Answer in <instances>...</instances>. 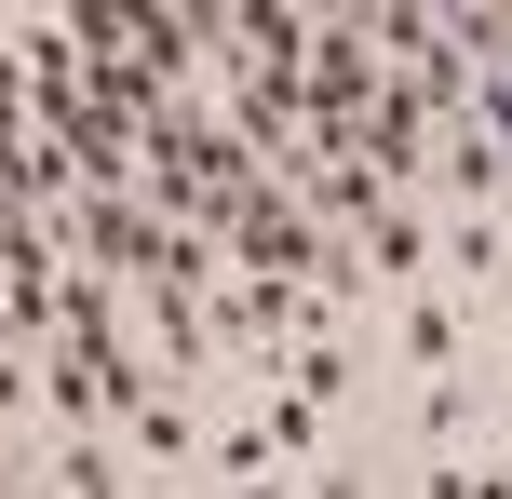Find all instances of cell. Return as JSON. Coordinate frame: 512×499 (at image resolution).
Returning <instances> with one entry per match:
<instances>
[{"label": "cell", "mask_w": 512, "mask_h": 499, "mask_svg": "<svg viewBox=\"0 0 512 499\" xmlns=\"http://www.w3.org/2000/svg\"><path fill=\"white\" fill-rule=\"evenodd\" d=\"M364 257H378L391 284H418V270H432V230H418V203H378V216H364Z\"/></svg>", "instance_id": "obj_3"}, {"label": "cell", "mask_w": 512, "mask_h": 499, "mask_svg": "<svg viewBox=\"0 0 512 499\" xmlns=\"http://www.w3.org/2000/svg\"><path fill=\"white\" fill-rule=\"evenodd\" d=\"M459 351H472V311H459V284L405 297V365H418V378H459Z\"/></svg>", "instance_id": "obj_2"}, {"label": "cell", "mask_w": 512, "mask_h": 499, "mask_svg": "<svg viewBox=\"0 0 512 499\" xmlns=\"http://www.w3.org/2000/svg\"><path fill=\"white\" fill-rule=\"evenodd\" d=\"M108 446H122V459H149V473H189V459H203V419H189L176 392H149L122 432H108Z\"/></svg>", "instance_id": "obj_1"}, {"label": "cell", "mask_w": 512, "mask_h": 499, "mask_svg": "<svg viewBox=\"0 0 512 499\" xmlns=\"http://www.w3.org/2000/svg\"><path fill=\"white\" fill-rule=\"evenodd\" d=\"M230 499H297V473H243V486H230Z\"/></svg>", "instance_id": "obj_5"}, {"label": "cell", "mask_w": 512, "mask_h": 499, "mask_svg": "<svg viewBox=\"0 0 512 499\" xmlns=\"http://www.w3.org/2000/svg\"><path fill=\"white\" fill-rule=\"evenodd\" d=\"M54 486L68 499H122V446L108 432H54Z\"/></svg>", "instance_id": "obj_4"}]
</instances>
